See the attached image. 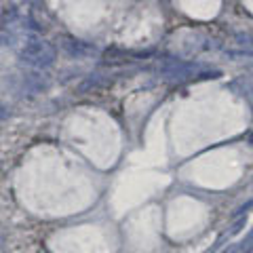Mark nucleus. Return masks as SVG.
Wrapping results in <instances>:
<instances>
[{"label":"nucleus","mask_w":253,"mask_h":253,"mask_svg":"<svg viewBox=\"0 0 253 253\" xmlns=\"http://www.w3.org/2000/svg\"><path fill=\"white\" fill-rule=\"evenodd\" d=\"M19 59L34 68H49L57 59V49L42 38H26L19 46Z\"/></svg>","instance_id":"1"},{"label":"nucleus","mask_w":253,"mask_h":253,"mask_svg":"<svg viewBox=\"0 0 253 253\" xmlns=\"http://www.w3.org/2000/svg\"><path fill=\"white\" fill-rule=\"evenodd\" d=\"M61 46H63V51H66L68 55H72V57H76V59L86 57V55H93V53H95L93 46L84 44V42H81V41H74V38H63Z\"/></svg>","instance_id":"2"},{"label":"nucleus","mask_w":253,"mask_h":253,"mask_svg":"<svg viewBox=\"0 0 253 253\" xmlns=\"http://www.w3.org/2000/svg\"><path fill=\"white\" fill-rule=\"evenodd\" d=\"M245 221H247V217H245V215H243V217H239V221H236V224L232 226V230H230V232H228V234H230V236H232V234H236V232H241V228L245 226Z\"/></svg>","instance_id":"3"},{"label":"nucleus","mask_w":253,"mask_h":253,"mask_svg":"<svg viewBox=\"0 0 253 253\" xmlns=\"http://www.w3.org/2000/svg\"><path fill=\"white\" fill-rule=\"evenodd\" d=\"M251 207H253V201H249L247 205H243V207L236 209V211H234V217H243V215H245V211L251 209Z\"/></svg>","instance_id":"4"},{"label":"nucleus","mask_w":253,"mask_h":253,"mask_svg":"<svg viewBox=\"0 0 253 253\" xmlns=\"http://www.w3.org/2000/svg\"><path fill=\"white\" fill-rule=\"evenodd\" d=\"M34 76H36V74H28V76H26V81L32 83V81H34ZM36 86H38V89H42V86H46V81H38Z\"/></svg>","instance_id":"5"},{"label":"nucleus","mask_w":253,"mask_h":253,"mask_svg":"<svg viewBox=\"0 0 253 253\" xmlns=\"http://www.w3.org/2000/svg\"><path fill=\"white\" fill-rule=\"evenodd\" d=\"M6 116H9V110L4 108V104H0V123L6 121Z\"/></svg>","instance_id":"6"},{"label":"nucleus","mask_w":253,"mask_h":253,"mask_svg":"<svg viewBox=\"0 0 253 253\" xmlns=\"http://www.w3.org/2000/svg\"><path fill=\"white\" fill-rule=\"evenodd\" d=\"M2 247H4V234L0 232V249H2Z\"/></svg>","instance_id":"7"},{"label":"nucleus","mask_w":253,"mask_h":253,"mask_svg":"<svg viewBox=\"0 0 253 253\" xmlns=\"http://www.w3.org/2000/svg\"><path fill=\"white\" fill-rule=\"evenodd\" d=\"M249 144L253 146V131H251V135H249Z\"/></svg>","instance_id":"8"}]
</instances>
